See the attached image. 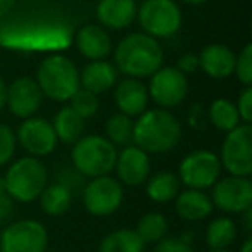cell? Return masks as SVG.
<instances>
[{
    "label": "cell",
    "mask_w": 252,
    "mask_h": 252,
    "mask_svg": "<svg viewBox=\"0 0 252 252\" xmlns=\"http://www.w3.org/2000/svg\"><path fill=\"white\" fill-rule=\"evenodd\" d=\"M176 69H180L183 74H192L199 69V56L195 54H183L182 57L178 59V66Z\"/></svg>",
    "instance_id": "36"
},
{
    "label": "cell",
    "mask_w": 252,
    "mask_h": 252,
    "mask_svg": "<svg viewBox=\"0 0 252 252\" xmlns=\"http://www.w3.org/2000/svg\"><path fill=\"white\" fill-rule=\"evenodd\" d=\"M69 100H71L69 107L73 109L78 116H81L83 119L94 118L98 111L97 95L92 94V92H88V90H85V88H78Z\"/></svg>",
    "instance_id": "31"
},
{
    "label": "cell",
    "mask_w": 252,
    "mask_h": 252,
    "mask_svg": "<svg viewBox=\"0 0 252 252\" xmlns=\"http://www.w3.org/2000/svg\"><path fill=\"white\" fill-rule=\"evenodd\" d=\"M47 244L45 226L35 220L9 224L0 235V252H45Z\"/></svg>",
    "instance_id": "10"
},
{
    "label": "cell",
    "mask_w": 252,
    "mask_h": 252,
    "mask_svg": "<svg viewBox=\"0 0 252 252\" xmlns=\"http://www.w3.org/2000/svg\"><path fill=\"white\" fill-rule=\"evenodd\" d=\"M211 252H230V251H226V249H220V251H211Z\"/></svg>",
    "instance_id": "44"
},
{
    "label": "cell",
    "mask_w": 252,
    "mask_h": 252,
    "mask_svg": "<svg viewBox=\"0 0 252 252\" xmlns=\"http://www.w3.org/2000/svg\"><path fill=\"white\" fill-rule=\"evenodd\" d=\"M237 56L233 50L221 43H211L199 54V67L211 78H228L235 71Z\"/></svg>",
    "instance_id": "17"
},
{
    "label": "cell",
    "mask_w": 252,
    "mask_h": 252,
    "mask_svg": "<svg viewBox=\"0 0 252 252\" xmlns=\"http://www.w3.org/2000/svg\"><path fill=\"white\" fill-rule=\"evenodd\" d=\"M145 244L135 230H116L105 235L98 252H144Z\"/></svg>",
    "instance_id": "26"
},
{
    "label": "cell",
    "mask_w": 252,
    "mask_h": 252,
    "mask_svg": "<svg viewBox=\"0 0 252 252\" xmlns=\"http://www.w3.org/2000/svg\"><path fill=\"white\" fill-rule=\"evenodd\" d=\"M235 74H237L238 81L244 83L245 87L252 85V45H245L240 56L235 61Z\"/></svg>",
    "instance_id": "32"
},
{
    "label": "cell",
    "mask_w": 252,
    "mask_h": 252,
    "mask_svg": "<svg viewBox=\"0 0 252 252\" xmlns=\"http://www.w3.org/2000/svg\"><path fill=\"white\" fill-rule=\"evenodd\" d=\"M211 123L221 131H231L240 125V116H238L237 105L226 98H216L211 104L209 109Z\"/></svg>",
    "instance_id": "29"
},
{
    "label": "cell",
    "mask_w": 252,
    "mask_h": 252,
    "mask_svg": "<svg viewBox=\"0 0 252 252\" xmlns=\"http://www.w3.org/2000/svg\"><path fill=\"white\" fill-rule=\"evenodd\" d=\"M105 133H107V140L112 145H128L131 142V135H133V121L130 116L114 114L107 119L105 125Z\"/></svg>",
    "instance_id": "30"
},
{
    "label": "cell",
    "mask_w": 252,
    "mask_h": 252,
    "mask_svg": "<svg viewBox=\"0 0 252 252\" xmlns=\"http://www.w3.org/2000/svg\"><path fill=\"white\" fill-rule=\"evenodd\" d=\"M76 47L81 56L90 61H100L111 54L112 43L111 36L104 28L97 25H87L78 30L76 33Z\"/></svg>",
    "instance_id": "20"
},
{
    "label": "cell",
    "mask_w": 252,
    "mask_h": 252,
    "mask_svg": "<svg viewBox=\"0 0 252 252\" xmlns=\"http://www.w3.org/2000/svg\"><path fill=\"white\" fill-rule=\"evenodd\" d=\"M237 111H238V116H240V121L251 125V121H252V88L251 87H245V90L240 94Z\"/></svg>",
    "instance_id": "35"
},
{
    "label": "cell",
    "mask_w": 252,
    "mask_h": 252,
    "mask_svg": "<svg viewBox=\"0 0 252 252\" xmlns=\"http://www.w3.org/2000/svg\"><path fill=\"white\" fill-rule=\"evenodd\" d=\"M5 100H7V87H5L4 80H2V78H0V111H2V109H4Z\"/></svg>",
    "instance_id": "39"
},
{
    "label": "cell",
    "mask_w": 252,
    "mask_h": 252,
    "mask_svg": "<svg viewBox=\"0 0 252 252\" xmlns=\"http://www.w3.org/2000/svg\"><path fill=\"white\" fill-rule=\"evenodd\" d=\"M182 138V126L171 112L164 109H152L142 112L133 123L131 142L147 154H162L178 145Z\"/></svg>",
    "instance_id": "1"
},
{
    "label": "cell",
    "mask_w": 252,
    "mask_h": 252,
    "mask_svg": "<svg viewBox=\"0 0 252 252\" xmlns=\"http://www.w3.org/2000/svg\"><path fill=\"white\" fill-rule=\"evenodd\" d=\"M123 202V187L111 176H97L83 190V204L94 216H109Z\"/></svg>",
    "instance_id": "12"
},
{
    "label": "cell",
    "mask_w": 252,
    "mask_h": 252,
    "mask_svg": "<svg viewBox=\"0 0 252 252\" xmlns=\"http://www.w3.org/2000/svg\"><path fill=\"white\" fill-rule=\"evenodd\" d=\"M133 2H138V0H133Z\"/></svg>",
    "instance_id": "45"
},
{
    "label": "cell",
    "mask_w": 252,
    "mask_h": 252,
    "mask_svg": "<svg viewBox=\"0 0 252 252\" xmlns=\"http://www.w3.org/2000/svg\"><path fill=\"white\" fill-rule=\"evenodd\" d=\"M237 237V224L230 218H216L211 221L206 231V242L213 251L226 249L228 245L233 244Z\"/></svg>",
    "instance_id": "27"
},
{
    "label": "cell",
    "mask_w": 252,
    "mask_h": 252,
    "mask_svg": "<svg viewBox=\"0 0 252 252\" xmlns=\"http://www.w3.org/2000/svg\"><path fill=\"white\" fill-rule=\"evenodd\" d=\"M114 168L118 171L119 182L128 187H138L147 182L151 173V159L147 152L138 149L137 145H128L118 154Z\"/></svg>",
    "instance_id": "16"
},
{
    "label": "cell",
    "mask_w": 252,
    "mask_h": 252,
    "mask_svg": "<svg viewBox=\"0 0 252 252\" xmlns=\"http://www.w3.org/2000/svg\"><path fill=\"white\" fill-rule=\"evenodd\" d=\"M214 206L204 190L189 189L176 195V213L185 221H202L211 216Z\"/></svg>",
    "instance_id": "22"
},
{
    "label": "cell",
    "mask_w": 252,
    "mask_h": 252,
    "mask_svg": "<svg viewBox=\"0 0 252 252\" xmlns=\"http://www.w3.org/2000/svg\"><path fill=\"white\" fill-rule=\"evenodd\" d=\"M116 69L131 78L152 76L162 66V49L158 40L145 33H131L118 43Z\"/></svg>",
    "instance_id": "2"
},
{
    "label": "cell",
    "mask_w": 252,
    "mask_h": 252,
    "mask_svg": "<svg viewBox=\"0 0 252 252\" xmlns=\"http://www.w3.org/2000/svg\"><path fill=\"white\" fill-rule=\"evenodd\" d=\"M0 43L14 49L43 50V49H64L69 43V33L64 28H7L0 32Z\"/></svg>",
    "instance_id": "8"
},
{
    "label": "cell",
    "mask_w": 252,
    "mask_h": 252,
    "mask_svg": "<svg viewBox=\"0 0 252 252\" xmlns=\"http://www.w3.org/2000/svg\"><path fill=\"white\" fill-rule=\"evenodd\" d=\"M36 83L47 98L64 102L69 100L80 88V73L73 61L57 54L40 63Z\"/></svg>",
    "instance_id": "3"
},
{
    "label": "cell",
    "mask_w": 252,
    "mask_h": 252,
    "mask_svg": "<svg viewBox=\"0 0 252 252\" xmlns=\"http://www.w3.org/2000/svg\"><path fill=\"white\" fill-rule=\"evenodd\" d=\"M244 213H245V228H247V230H251V228H252V224H251V221H252V209L249 207V209L244 211Z\"/></svg>",
    "instance_id": "40"
},
{
    "label": "cell",
    "mask_w": 252,
    "mask_h": 252,
    "mask_svg": "<svg viewBox=\"0 0 252 252\" xmlns=\"http://www.w3.org/2000/svg\"><path fill=\"white\" fill-rule=\"evenodd\" d=\"M240 252H252V240L249 238L247 242L244 244V247H242V251Z\"/></svg>",
    "instance_id": "41"
},
{
    "label": "cell",
    "mask_w": 252,
    "mask_h": 252,
    "mask_svg": "<svg viewBox=\"0 0 252 252\" xmlns=\"http://www.w3.org/2000/svg\"><path fill=\"white\" fill-rule=\"evenodd\" d=\"M5 182H4V178H2V176H0V197L2 195H5Z\"/></svg>",
    "instance_id": "42"
},
{
    "label": "cell",
    "mask_w": 252,
    "mask_h": 252,
    "mask_svg": "<svg viewBox=\"0 0 252 252\" xmlns=\"http://www.w3.org/2000/svg\"><path fill=\"white\" fill-rule=\"evenodd\" d=\"M16 151V135L5 125H0V168L9 162Z\"/></svg>",
    "instance_id": "33"
},
{
    "label": "cell",
    "mask_w": 252,
    "mask_h": 252,
    "mask_svg": "<svg viewBox=\"0 0 252 252\" xmlns=\"http://www.w3.org/2000/svg\"><path fill=\"white\" fill-rule=\"evenodd\" d=\"M149 95L161 107H176L187 97L189 81L187 76L176 67H159L151 78Z\"/></svg>",
    "instance_id": "13"
},
{
    "label": "cell",
    "mask_w": 252,
    "mask_h": 252,
    "mask_svg": "<svg viewBox=\"0 0 252 252\" xmlns=\"http://www.w3.org/2000/svg\"><path fill=\"white\" fill-rule=\"evenodd\" d=\"M118 151L107 138L98 135H87L81 137L73 147V166L83 176L97 178L105 176L114 169Z\"/></svg>",
    "instance_id": "4"
},
{
    "label": "cell",
    "mask_w": 252,
    "mask_h": 252,
    "mask_svg": "<svg viewBox=\"0 0 252 252\" xmlns=\"http://www.w3.org/2000/svg\"><path fill=\"white\" fill-rule=\"evenodd\" d=\"M5 192L19 202H32L49 185L47 168L36 158H21L7 169L4 178Z\"/></svg>",
    "instance_id": "5"
},
{
    "label": "cell",
    "mask_w": 252,
    "mask_h": 252,
    "mask_svg": "<svg viewBox=\"0 0 252 252\" xmlns=\"http://www.w3.org/2000/svg\"><path fill=\"white\" fill-rule=\"evenodd\" d=\"M16 0H0V18L5 16L12 7H14Z\"/></svg>",
    "instance_id": "38"
},
{
    "label": "cell",
    "mask_w": 252,
    "mask_h": 252,
    "mask_svg": "<svg viewBox=\"0 0 252 252\" xmlns=\"http://www.w3.org/2000/svg\"><path fill=\"white\" fill-rule=\"evenodd\" d=\"M180 185H182V182H180V178L175 173H169V171L156 173L147 182V195L154 202L159 204L169 202V200L176 199V195L180 193Z\"/></svg>",
    "instance_id": "25"
},
{
    "label": "cell",
    "mask_w": 252,
    "mask_h": 252,
    "mask_svg": "<svg viewBox=\"0 0 252 252\" xmlns=\"http://www.w3.org/2000/svg\"><path fill=\"white\" fill-rule=\"evenodd\" d=\"M137 18L145 35L152 38L173 36L182 26V11L175 0H144Z\"/></svg>",
    "instance_id": "6"
},
{
    "label": "cell",
    "mask_w": 252,
    "mask_h": 252,
    "mask_svg": "<svg viewBox=\"0 0 252 252\" xmlns=\"http://www.w3.org/2000/svg\"><path fill=\"white\" fill-rule=\"evenodd\" d=\"M137 18V2L133 0H100L97 5V19L102 26L123 30Z\"/></svg>",
    "instance_id": "19"
},
{
    "label": "cell",
    "mask_w": 252,
    "mask_h": 252,
    "mask_svg": "<svg viewBox=\"0 0 252 252\" xmlns=\"http://www.w3.org/2000/svg\"><path fill=\"white\" fill-rule=\"evenodd\" d=\"M169 224L164 214L161 213H147L142 216V220L137 224V235L142 238L144 244H156L161 242L168 235Z\"/></svg>",
    "instance_id": "28"
},
{
    "label": "cell",
    "mask_w": 252,
    "mask_h": 252,
    "mask_svg": "<svg viewBox=\"0 0 252 252\" xmlns=\"http://www.w3.org/2000/svg\"><path fill=\"white\" fill-rule=\"evenodd\" d=\"M18 140L32 158L52 154L59 142L52 123L43 118H26L18 130Z\"/></svg>",
    "instance_id": "14"
},
{
    "label": "cell",
    "mask_w": 252,
    "mask_h": 252,
    "mask_svg": "<svg viewBox=\"0 0 252 252\" xmlns=\"http://www.w3.org/2000/svg\"><path fill=\"white\" fill-rule=\"evenodd\" d=\"M118 80V69L114 64L107 61H92L90 64L83 67L80 74V85L85 90L98 95L111 90Z\"/></svg>",
    "instance_id": "21"
},
{
    "label": "cell",
    "mask_w": 252,
    "mask_h": 252,
    "mask_svg": "<svg viewBox=\"0 0 252 252\" xmlns=\"http://www.w3.org/2000/svg\"><path fill=\"white\" fill-rule=\"evenodd\" d=\"M114 100L123 114L133 118V116H140L147 109L149 92L137 78H128L116 87Z\"/></svg>",
    "instance_id": "18"
},
{
    "label": "cell",
    "mask_w": 252,
    "mask_h": 252,
    "mask_svg": "<svg viewBox=\"0 0 252 252\" xmlns=\"http://www.w3.org/2000/svg\"><path fill=\"white\" fill-rule=\"evenodd\" d=\"M42 90H40L36 80L23 76L14 80L7 87V100L11 112L18 118H32L42 105Z\"/></svg>",
    "instance_id": "15"
},
{
    "label": "cell",
    "mask_w": 252,
    "mask_h": 252,
    "mask_svg": "<svg viewBox=\"0 0 252 252\" xmlns=\"http://www.w3.org/2000/svg\"><path fill=\"white\" fill-rule=\"evenodd\" d=\"M213 206L228 214H240L252 206V182L247 176H226L213 185Z\"/></svg>",
    "instance_id": "11"
},
{
    "label": "cell",
    "mask_w": 252,
    "mask_h": 252,
    "mask_svg": "<svg viewBox=\"0 0 252 252\" xmlns=\"http://www.w3.org/2000/svg\"><path fill=\"white\" fill-rule=\"evenodd\" d=\"M85 121L71 107H63L54 118V131L63 144H76L85 133Z\"/></svg>",
    "instance_id": "23"
},
{
    "label": "cell",
    "mask_w": 252,
    "mask_h": 252,
    "mask_svg": "<svg viewBox=\"0 0 252 252\" xmlns=\"http://www.w3.org/2000/svg\"><path fill=\"white\" fill-rule=\"evenodd\" d=\"M221 162L214 152L195 151L189 154L180 164V182L193 190L211 189L220 180Z\"/></svg>",
    "instance_id": "9"
},
{
    "label": "cell",
    "mask_w": 252,
    "mask_h": 252,
    "mask_svg": "<svg viewBox=\"0 0 252 252\" xmlns=\"http://www.w3.org/2000/svg\"><path fill=\"white\" fill-rule=\"evenodd\" d=\"M221 166L233 176H251L252 173V126L242 123L228 131L221 147Z\"/></svg>",
    "instance_id": "7"
},
{
    "label": "cell",
    "mask_w": 252,
    "mask_h": 252,
    "mask_svg": "<svg viewBox=\"0 0 252 252\" xmlns=\"http://www.w3.org/2000/svg\"><path fill=\"white\" fill-rule=\"evenodd\" d=\"M12 197L11 195H2L0 197V223L5 220H9V216L12 214V209H14V202H12Z\"/></svg>",
    "instance_id": "37"
},
{
    "label": "cell",
    "mask_w": 252,
    "mask_h": 252,
    "mask_svg": "<svg viewBox=\"0 0 252 252\" xmlns=\"http://www.w3.org/2000/svg\"><path fill=\"white\" fill-rule=\"evenodd\" d=\"M182 2H185V4L195 5V4H204V2H207V0H182Z\"/></svg>",
    "instance_id": "43"
},
{
    "label": "cell",
    "mask_w": 252,
    "mask_h": 252,
    "mask_svg": "<svg viewBox=\"0 0 252 252\" xmlns=\"http://www.w3.org/2000/svg\"><path fill=\"white\" fill-rule=\"evenodd\" d=\"M40 206L49 216H63L67 213L73 202V192L61 183H52L43 189L40 193Z\"/></svg>",
    "instance_id": "24"
},
{
    "label": "cell",
    "mask_w": 252,
    "mask_h": 252,
    "mask_svg": "<svg viewBox=\"0 0 252 252\" xmlns=\"http://www.w3.org/2000/svg\"><path fill=\"white\" fill-rule=\"evenodd\" d=\"M158 249L156 252H193L190 244L183 238L175 237H164L161 242H158Z\"/></svg>",
    "instance_id": "34"
}]
</instances>
